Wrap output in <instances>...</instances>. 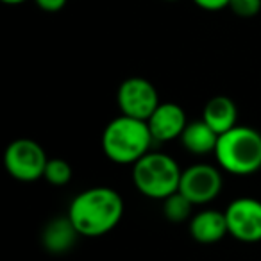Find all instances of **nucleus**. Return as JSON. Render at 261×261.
<instances>
[{
  "label": "nucleus",
  "mask_w": 261,
  "mask_h": 261,
  "mask_svg": "<svg viewBox=\"0 0 261 261\" xmlns=\"http://www.w3.org/2000/svg\"><path fill=\"white\" fill-rule=\"evenodd\" d=\"M123 215V200L120 193L108 186L88 188L75 195L68 207V218L79 236L97 238L118 225Z\"/></svg>",
  "instance_id": "obj_1"
},
{
  "label": "nucleus",
  "mask_w": 261,
  "mask_h": 261,
  "mask_svg": "<svg viewBox=\"0 0 261 261\" xmlns=\"http://www.w3.org/2000/svg\"><path fill=\"white\" fill-rule=\"evenodd\" d=\"M152 143L149 123L123 115L111 120L102 133V150L106 158L118 165H136L150 152Z\"/></svg>",
  "instance_id": "obj_2"
},
{
  "label": "nucleus",
  "mask_w": 261,
  "mask_h": 261,
  "mask_svg": "<svg viewBox=\"0 0 261 261\" xmlns=\"http://www.w3.org/2000/svg\"><path fill=\"white\" fill-rule=\"evenodd\" d=\"M215 158L232 175L256 174L261 170V135L247 125L232 127L218 138Z\"/></svg>",
  "instance_id": "obj_3"
},
{
  "label": "nucleus",
  "mask_w": 261,
  "mask_h": 261,
  "mask_svg": "<svg viewBox=\"0 0 261 261\" xmlns=\"http://www.w3.org/2000/svg\"><path fill=\"white\" fill-rule=\"evenodd\" d=\"M182 170L177 161L161 152H149L133 168V182L149 199H168L179 192Z\"/></svg>",
  "instance_id": "obj_4"
},
{
  "label": "nucleus",
  "mask_w": 261,
  "mask_h": 261,
  "mask_svg": "<svg viewBox=\"0 0 261 261\" xmlns=\"http://www.w3.org/2000/svg\"><path fill=\"white\" fill-rule=\"evenodd\" d=\"M48 158L43 147L29 138H18L6 149L4 165L11 177L22 182H33L43 177Z\"/></svg>",
  "instance_id": "obj_5"
},
{
  "label": "nucleus",
  "mask_w": 261,
  "mask_h": 261,
  "mask_svg": "<svg viewBox=\"0 0 261 261\" xmlns=\"http://www.w3.org/2000/svg\"><path fill=\"white\" fill-rule=\"evenodd\" d=\"M116 100L123 116L143 122H147L161 104L154 84L143 77H129L123 81L116 93Z\"/></svg>",
  "instance_id": "obj_6"
},
{
  "label": "nucleus",
  "mask_w": 261,
  "mask_h": 261,
  "mask_svg": "<svg viewBox=\"0 0 261 261\" xmlns=\"http://www.w3.org/2000/svg\"><path fill=\"white\" fill-rule=\"evenodd\" d=\"M222 192L220 170L213 165L197 163L182 170L179 193L186 197L193 206H202L215 200Z\"/></svg>",
  "instance_id": "obj_7"
},
{
  "label": "nucleus",
  "mask_w": 261,
  "mask_h": 261,
  "mask_svg": "<svg viewBox=\"0 0 261 261\" xmlns=\"http://www.w3.org/2000/svg\"><path fill=\"white\" fill-rule=\"evenodd\" d=\"M224 213L232 238L243 243L261 242V200L240 197L229 204Z\"/></svg>",
  "instance_id": "obj_8"
},
{
  "label": "nucleus",
  "mask_w": 261,
  "mask_h": 261,
  "mask_svg": "<svg viewBox=\"0 0 261 261\" xmlns=\"http://www.w3.org/2000/svg\"><path fill=\"white\" fill-rule=\"evenodd\" d=\"M147 123H149L154 142L160 143L181 138L186 125H188L185 109L177 104H172V102H163L158 106V109L147 120Z\"/></svg>",
  "instance_id": "obj_9"
},
{
  "label": "nucleus",
  "mask_w": 261,
  "mask_h": 261,
  "mask_svg": "<svg viewBox=\"0 0 261 261\" xmlns=\"http://www.w3.org/2000/svg\"><path fill=\"white\" fill-rule=\"evenodd\" d=\"M190 234L197 243L211 245L229 234L225 213L217 210H204L190 220Z\"/></svg>",
  "instance_id": "obj_10"
},
{
  "label": "nucleus",
  "mask_w": 261,
  "mask_h": 261,
  "mask_svg": "<svg viewBox=\"0 0 261 261\" xmlns=\"http://www.w3.org/2000/svg\"><path fill=\"white\" fill-rule=\"evenodd\" d=\"M202 120L218 136H222L227 130H231L232 127H236L238 109H236V104L229 97L217 95V97L210 98L207 104L204 106Z\"/></svg>",
  "instance_id": "obj_11"
},
{
  "label": "nucleus",
  "mask_w": 261,
  "mask_h": 261,
  "mask_svg": "<svg viewBox=\"0 0 261 261\" xmlns=\"http://www.w3.org/2000/svg\"><path fill=\"white\" fill-rule=\"evenodd\" d=\"M218 138L220 136L204 120H197L186 125L185 133L181 135V143L188 152L195 156H204V154L215 152Z\"/></svg>",
  "instance_id": "obj_12"
},
{
  "label": "nucleus",
  "mask_w": 261,
  "mask_h": 261,
  "mask_svg": "<svg viewBox=\"0 0 261 261\" xmlns=\"http://www.w3.org/2000/svg\"><path fill=\"white\" fill-rule=\"evenodd\" d=\"M77 236H79V232L66 215V217L54 218L52 222H48L47 227L43 229V245L50 252L61 254L66 252L75 243Z\"/></svg>",
  "instance_id": "obj_13"
},
{
  "label": "nucleus",
  "mask_w": 261,
  "mask_h": 261,
  "mask_svg": "<svg viewBox=\"0 0 261 261\" xmlns=\"http://www.w3.org/2000/svg\"><path fill=\"white\" fill-rule=\"evenodd\" d=\"M192 207L193 204L179 192H175L174 195H170L168 199L163 200L165 218L168 222H174V224H181V222L188 220L192 217Z\"/></svg>",
  "instance_id": "obj_14"
},
{
  "label": "nucleus",
  "mask_w": 261,
  "mask_h": 261,
  "mask_svg": "<svg viewBox=\"0 0 261 261\" xmlns=\"http://www.w3.org/2000/svg\"><path fill=\"white\" fill-rule=\"evenodd\" d=\"M43 177L47 179V182H50L52 186H66L72 181V167H70L68 161L59 160V158L48 160Z\"/></svg>",
  "instance_id": "obj_15"
},
{
  "label": "nucleus",
  "mask_w": 261,
  "mask_h": 261,
  "mask_svg": "<svg viewBox=\"0 0 261 261\" xmlns=\"http://www.w3.org/2000/svg\"><path fill=\"white\" fill-rule=\"evenodd\" d=\"M229 9L240 18H254L261 11V0H231Z\"/></svg>",
  "instance_id": "obj_16"
},
{
  "label": "nucleus",
  "mask_w": 261,
  "mask_h": 261,
  "mask_svg": "<svg viewBox=\"0 0 261 261\" xmlns=\"http://www.w3.org/2000/svg\"><path fill=\"white\" fill-rule=\"evenodd\" d=\"M229 2L231 0H193V4L204 11H220V9L229 8Z\"/></svg>",
  "instance_id": "obj_17"
},
{
  "label": "nucleus",
  "mask_w": 261,
  "mask_h": 261,
  "mask_svg": "<svg viewBox=\"0 0 261 261\" xmlns=\"http://www.w3.org/2000/svg\"><path fill=\"white\" fill-rule=\"evenodd\" d=\"M34 2H36L38 8L43 9V11H47V13L61 11L66 4V0H34Z\"/></svg>",
  "instance_id": "obj_18"
},
{
  "label": "nucleus",
  "mask_w": 261,
  "mask_h": 261,
  "mask_svg": "<svg viewBox=\"0 0 261 261\" xmlns=\"http://www.w3.org/2000/svg\"><path fill=\"white\" fill-rule=\"evenodd\" d=\"M4 4L8 6H18V4H23V2H27V0H2Z\"/></svg>",
  "instance_id": "obj_19"
},
{
  "label": "nucleus",
  "mask_w": 261,
  "mask_h": 261,
  "mask_svg": "<svg viewBox=\"0 0 261 261\" xmlns=\"http://www.w3.org/2000/svg\"><path fill=\"white\" fill-rule=\"evenodd\" d=\"M165 2H177V0H165Z\"/></svg>",
  "instance_id": "obj_20"
}]
</instances>
